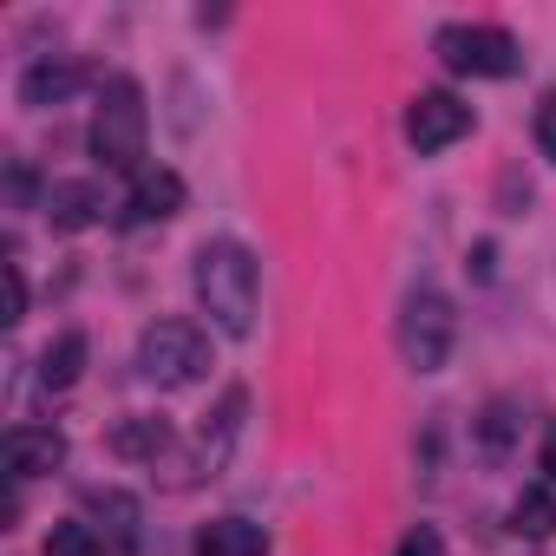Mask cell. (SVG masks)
Masks as SVG:
<instances>
[{
	"mask_svg": "<svg viewBox=\"0 0 556 556\" xmlns=\"http://www.w3.org/2000/svg\"><path fill=\"white\" fill-rule=\"evenodd\" d=\"M190 289L210 315L216 334L229 341H249L255 334V308H262V268H255V249L236 242V236H210L190 262Z\"/></svg>",
	"mask_w": 556,
	"mask_h": 556,
	"instance_id": "obj_1",
	"label": "cell"
},
{
	"mask_svg": "<svg viewBox=\"0 0 556 556\" xmlns=\"http://www.w3.org/2000/svg\"><path fill=\"white\" fill-rule=\"evenodd\" d=\"M144 131H151V112H144V86L131 79V73H118V79H105L99 86V105H92V131H86V144H92V157L105 164V170H144Z\"/></svg>",
	"mask_w": 556,
	"mask_h": 556,
	"instance_id": "obj_2",
	"label": "cell"
},
{
	"mask_svg": "<svg viewBox=\"0 0 556 556\" xmlns=\"http://www.w3.org/2000/svg\"><path fill=\"white\" fill-rule=\"evenodd\" d=\"M138 374H144L151 387H164V393L197 387V380L210 374V341H203V328H197V321H151V328L138 334Z\"/></svg>",
	"mask_w": 556,
	"mask_h": 556,
	"instance_id": "obj_3",
	"label": "cell"
},
{
	"mask_svg": "<svg viewBox=\"0 0 556 556\" xmlns=\"http://www.w3.org/2000/svg\"><path fill=\"white\" fill-rule=\"evenodd\" d=\"M452 341H458V308L445 289H413L406 308H400V361L413 374H439L452 361Z\"/></svg>",
	"mask_w": 556,
	"mask_h": 556,
	"instance_id": "obj_4",
	"label": "cell"
},
{
	"mask_svg": "<svg viewBox=\"0 0 556 556\" xmlns=\"http://www.w3.org/2000/svg\"><path fill=\"white\" fill-rule=\"evenodd\" d=\"M432 47H439L445 73H458V79H510L523 60L504 27H439Z\"/></svg>",
	"mask_w": 556,
	"mask_h": 556,
	"instance_id": "obj_5",
	"label": "cell"
},
{
	"mask_svg": "<svg viewBox=\"0 0 556 556\" xmlns=\"http://www.w3.org/2000/svg\"><path fill=\"white\" fill-rule=\"evenodd\" d=\"M478 118H471V105L458 99V92H419L413 105H406V144L413 151H452L465 131H471Z\"/></svg>",
	"mask_w": 556,
	"mask_h": 556,
	"instance_id": "obj_6",
	"label": "cell"
},
{
	"mask_svg": "<svg viewBox=\"0 0 556 556\" xmlns=\"http://www.w3.org/2000/svg\"><path fill=\"white\" fill-rule=\"evenodd\" d=\"M242 426H249V393H242V387H229V393L216 400V413L203 419L197 445H190V471H197V478H216V471L229 465V452H236Z\"/></svg>",
	"mask_w": 556,
	"mask_h": 556,
	"instance_id": "obj_7",
	"label": "cell"
},
{
	"mask_svg": "<svg viewBox=\"0 0 556 556\" xmlns=\"http://www.w3.org/2000/svg\"><path fill=\"white\" fill-rule=\"evenodd\" d=\"M86 523L112 543V549H138L144 543V504L118 484H92L86 491Z\"/></svg>",
	"mask_w": 556,
	"mask_h": 556,
	"instance_id": "obj_8",
	"label": "cell"
},
{
	"mask_svg": "<svg viewBox=\"0 0 556 556\" xmlns=\"http://www.w3.org/2000/svg\"><path fill=\"white\" fill-rule=\"evenodd\" d=\"M66 465V432L60 426H34V419H21V426H8V471L27 484V478H47V471H60Z\"/></svg>",
	"mask_w": 556,
	"mask_h": 556,
	"instance_id": "obj_9",
	"label": "cell"
},
{
	"mask_svg": "<svg viewBox=\"0 0 556 556\" xmlns=\"http://www.w3.org/2000/svg\"><path fill=\"white\" fill-rule=\"evenodd\" d=\"M184 210V177L170 164H144L131 177V197H125V216L131 223H170Z\"/></svg>",
	"mask_w": 556,
	"mask_h": 556,
	"instance_id": "obj_10",
	"label": "cell"
},
{
	"mask_svg": "<svg viewBox=\"0 0 556 556\" xmlns=\"http://www.w3.org/2000/svg\"><path fill=\"white\" fill-rule=\"evenodd\" d=\"M47 216H53V229H92L105 216V190L92 177H66L47 190Z\"/></svg>",
	"mask_w": 556,
	"mask_h": 556,
	"instance_id": "obj_11",
	"label": "cell"
},
{
	"mask_svg": "<svg viewBox=\"0 0 556 556\" xmlns=\"http://www.w3.org/2000/svg\"><path fill=\"white\" fill-rule=\"evenodd\" d=\"M79 66L73 60H34L27 73H21V105H34V112H47V105H66L73 92H79Z\"/></svg>",
	"mask_w": 556,
	"mask_h": 556,
	"instance_id": "obj_12",
	"label": "cell"
},
{
	"mask_svg": "<svg viewBox=\"0 0 556 556\" xmlns=\"http://www.w3.org/2000/svg\"><path fill=\"white\" fill-rule=\"evenodd\" d=\"M112 452L131 458V465H157V458L170 452V419H157V413L118 419V426H112Z\"/></svg>",
	"mask_w": 556,
	"mask_h": 556,
	"instance_id": "obj_13",
	"label": "cell"
},
{
	"mask_svg": "<svg viewBox=\"0 0 556 556\" xmlns=\"http://www.w3.org/2000/svg\"><path fill=\"white\" fill-rule=\"evenodd\" d=\"M197 556H268V530L249 517H210L197 530Z\"/></svg>",
	"mask_w": 556,
	"mask_h": 556,
	"instance_id": "obj_14",
	"label": "cell"
},
{
	"mask_svg": "<svg viewBox=\"0 0 556 556\" xmlns=\"http://www.w3.org/2000/svg\"><path fill=\"white\" fill-rule=\"evenodd\" d=\"M86 354H92V348H86V334H79V328H66V334L40 354V387H47V393H66V387L86 374Z\"/></svg>",
	"mask_w": 556,
	"mask_h": 556,
	"instance_id": "obj_15",
	"label": "cell"
},
{
	"mask_svg": "<svg viewBox=\"0 0 556 556\" xmlns=\"http://www.w3.org/2000/svg\"><path fill=\"white\" fill-rule=\"evenodd\" d=\"M510 530L517 536H556V484H530L510 504Z\"/></svg>",
	"mask_w": 556,
	"mask_h": 556,
	"instance_id": "obj_16",
	"label": "cell"
},
{
	"mask_svg": "<svg viewBox=\"0 0 556 556\" xmlns=\"http://www.w3.org/2000/svg\"><path fill=\"white\" fill-rule=\"evenodd\" d=\"M517 432H523V413H517L510 400H491L484 419H478V445H484L491 458H504V452L517 445Z\"/></svg>",
	"mask_w": 556,
	"mask_h": 556,
	"instance_id": "obj_17",
	"label": "cell"
},
{
	"mask_svg": "<svg viewBox=\"0 0 556 556\" xmlns=\"http://www.w3.org/2000/svg\"><path fill=\"white\" fill-rule=\"evenodd\" d=\"M47 556H112V543H105L86 517H73V523H60V530L47 536Z\"/></svg>",
	"mask_w": 556,
	"mask_h": 556,
	"instance_id": "obj_18",
	"label": "cell"
},
{
	"mask_svg": "<svg viewBox=\"0 0 556 556\" xmlns=\"http://www.w3.org/2000/svg\"><path fill=\"white\" fill-rule=\"evenodd\" d=\"M530 131H536V151L556 164V92H543V99H536V118H530Z\"/></svg>",
	"mask_w": 556,
	"mask_h": 556,
	"instance_id": "obj_19",
	"label": "cell"
},
{
	"mask_svg": "<svg viewBox=\"0 0 556 556\" xmlns=\"http://www.w3.org/2000/svg\"><path fill=\"white\" fill-rule=\"evenodd\" d=\"M393 556H445V536L432 530V523H413L406 536H400V549Z\"/></svg>",
	"mask_w": 556,
	"mask_h": 556,
	"instance_id": "obj_20",
	"label": "cell"
},
{
	"mask_svg": "<svg viewBox=\"0 0 556 556\" xmlns=\"http://www.w3.org/2000/svg\"><path fill=\"white\" fill-rule=\"evenodd\" d=\"M8 321H27V282L14 262H8Z\"/></svg>",
	"mask_w": 556,
	"mask_h": 556,
	"instance_id": "obj_21",
	"label": "cell"
},
{
	"mask_svg": "<svg viewBox=\"0 0 556 556\" xmlns=\"http://www.w3.org/2000/svg\"><path fill=\"white\" fill-rule=\"evenodd\" d=\"M543 478H549V484H556V426H549V432H543Z\"/></svg>",
	"mask_w": 556,
	"mask_h": 556,
	"instance_id": "obj_22",
	"label": "cell"
}]
</instances>
